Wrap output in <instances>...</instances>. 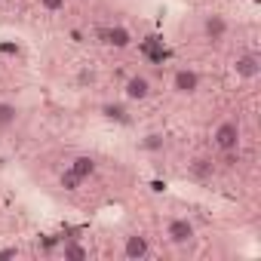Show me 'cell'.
Returning <instances> with one entry per match:
<instances>
[{
	"instance_id": "obj_1",
	"label": "cell",
	"mask_w": 261,
	"mask_h": 261,
	"mask_svg": "<svg viewBox=\"0 0 261 261\" xmlns=\"http://www.w3.org/2000/svg\"><path fill=\"white\" fill-rule=\"evenodd\" d=\"M212 148L218 154H237L240 145H243V123L237 117H224L212 126Z\"/></svg>"
},
{
	"instance_id": "obj_2",
	"label": "cell",
	"mask_w": 261,
	"mask_h": 261,
	"mask_svg": "<svg viewBox=\"0 0 261 261\" xmlns=\"http://www.w3.org/2000/svg\"><path fill=\"white\" fill-rule=\"evenodd\" d=\"M163 240L175 249H188L197 240V224L188 215H169L163 221Z\"/></svg>"
},
{
	"instance_id": "obj_3",
	"label": "cell",
	"mask_w": 261,
	"mask_h": 261,
	"mask_svg": "<svg viewBox=\"0 0 261 261\" xmlns=\"http://www.w3.org/2000/svg\"><path fill=\"white\" fill-rule=\"evenodd\" d=\"M200 89H203V74H200L197 68L181 65V68L172 71V77H169V92H172L175 98H194V95H200Z\"/></svg>"
},
{
	"instance_id": "obj_4",
	"label": "cell",
	"mask_w": 261,
	"mask_h": 261,
	"mask_svg": "<svg viewBox=\"0 0 261 261\" xmlns=\"http://www.w3.org/2000/svg\"><path fill=\"white\" fill-rule=\"evenodd\" d=\"M120 92H123V101H129V105H145V101L154 98L157 86H154V80L145 71H133V74L123 80Z\"/></svg>"
},
{
	"instance_id": "obj_5",
	"label": "cell",
	"mask_w": 261,
	"mask_h": 261,
	"mask_svg": "<svg viewBox=\"0 0 261 261\" xmlns=\"http://www.w3.org/2000/svg\"><path fill=\"white\" fill-rule=\"evenodd\" d=\"M230 34V19L224 13H203L200 16V37L206 43H224Z\"/></svg>"
},
{
	"instance_id": "obj_6",
	"label": "cell",
	"mask_w": 261,
	"mask_h": 261,
	"mask_svg": "<svg viewBox=\"0 0 261 261\" xmlns=\"http://www.w3.org/2000/svg\"><path fill=\"white\" fill-rule=\"evenodd\" d=\"M151 252H154V249H151V237H145V233H129V237H123V249H120L123 258L142 261V258H148Z\"/></svg>"
},
{
	"instance_id": "obj_7",
	"label": "cell",
	"mask_w": 261,
	"mask_h": 261,
	"mask_svg": "<svg viewBox=\"0 0 261 261\" xmlns=\"http://www.w3.org/2000/svg\"><path fill=\"white\" fill-rule=\"evenodd\" d=\"M233 74H237V80H246V83L258 80V74H261V56L258 53H240L237 62H233Z\"/></svg>"
},
{
	"instance_id": "obj_8",
	"label": "cell",
	"mask_w": 261,
	"mask_h": 261,
	"mask_svg": "<svg viewBox=\"0 0 261 261\" xmlns=\"http://www.w3.org/2000/svg\"><path fill=\"white\" fill-rule=\"evenodd\" d=\"M101 120L114 123V126H129L133 123V114H129V101H101L98 105Z\"/></svg>"
},
{
	"instance_id": "obj_9",
	"label": "cell",
	"mask_w": 261,
	"mask_h": 261,
	"mask_svg": "<svg viewBox=\"0 0 261 261\" xmlns=\"http://www.w3.org/2000/svg\"><path fill=\"white\" fill-rule=\"evenodd\" d=\"M101 40L105 46H114V49H126L129 43H133V31H129L126 25H111L101 31Z\"/></svg>"
},
{
	"instance_id": "obj_10",
	"label": "cell",
	"mask_w": 261,
	"mask_h": 261,
	"mask_svg": "<svg viewBox=\"0 0 261 261\" xmlns=\"http://www.w3.org/2000/svg\"><path fill=\"white\" fill-rule=\"evenodd\" d=\"M22 120V108L16 101H7L0 98V133H10V129H16Z\"/></svg>"
},
{
	"instance_id": "obj_11",
	"label": "cell",
	"mask_w": 261,
	"mask_h": 261,
	"mask_svg": "<svg viewBox=\"0 0 261 261\" xmlns=\"http://www.w3.org/2000/svg\"><path fill=\"white\" fill-rule=\"evenodd\" d=\"M139 148H142L145 154H163V151L169 148V136L160 133V129H154V133H145V136L139 139Z\"/></svg>"
},
{
	"instance_id": "obj_12",
	"label": "cell",
	"mask_w": 261,
	"mask_h": 261,
	"mask_svg": "<svg viewBox=\"0 0 261 261\" xmlns=\"http://www.w3.org/2000/svg\"><path fill=\"white\" fill-rule=\"evenodd\" d=\"M68 166H71V169H74V172H77L83 181H89V178L95 175V169H98V166H95V160H92L89 154H77V157H74Z\"/></svg>"
},
{
	"instance_id": "obj_13",
	"label": "cell",
	"mask_w": 261,
	"mask_h": 261,
	"mask_svg": "<svg viewBox=\"0 0 261 261\" xmlns=\"http://www.w3.org/2000/svg\"><path fill=\"white\" fill-rule=\"evenodd\" d=\"M59 255H62L65 261H86V258H89V246H83L80 240H68V243L59 249Z\"/></svg>"
},
{
	"instance_id": "obj_14",
	"label": "cell",
	"mask_w": 261,
	"mask_h": 261,
	"mask_svg": "<svg viewBox=\"0 0 261 261\" xmlns=\"http://www.w3.org/2000/svg\"><path fill=\"white\" fill-rule=\"evenodd\" d=\"M83 185H86V181H83L71 166H65V169H62V175H59V188H65V191H71V194H74V191H80Z\"/></svg>"
},
{
	"instance_id": "obj_15",
	"label": "cell",
	"mask_w": 261,
	"mask_h": 261,
	"mask_svg": "<svg viewBox=\"0 0 261 261\" xmlns=\"http://www.w3.org/2000/svg\"><path fill=\"white\" fill-rule=\"evenodd\" d=\"M40 10H46V13H59V10H65V0H40Z\"/></svg>"
},
{
	"instance_id": "obj_16",
	"label": "cell",
	"mask_w": 261,
	"mask_h": 261,
	"mask_svg": "<svg viewBox=\"0 0 261 261\" xmlns=\"http://www.w3.org/2000/svg\"><path fill=\"white\" fill-rule=\"evenodd\" d=\"M22 252L16 249V246H7V249H0V261H4V258H19Z\"/></svg>"
},
{
	"instance_id": "obj_17",
	"label": "cell",
	"mask_w": 261,
	"mask_h": 261,
	"mask_svg": "<svg viewBox=\"0 0 261 261\" xmlns=\"http://www.w3.org/2000/svg\"><path fill=\"white\" fill-rule=\"evenodd\" d=\"M0 4H4V0H0Z\"/></svg>"
}]
</instances>
